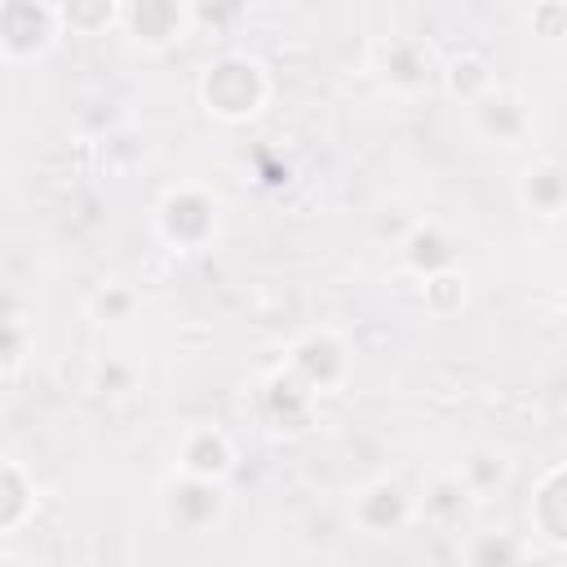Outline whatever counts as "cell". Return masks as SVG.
Instances as JSON below:
<instances>
[{
  "label": "cell",
  "mask_w": 567,
  "mask_h": 567,
  "mask_svg": "<svg viewBox=\"0 0 567 567\" xmlns=\"http://www.w3.org/2000/svg\"><path fill=\"white\" fill-rule=\"evenodd\" d=\"M523 199L536 208V213H558L567 204V173L558 164H540L523 177Z\"/></svg>",
  "instance_id": "8fae6325"
},
{
  "label": "cell",
  "mask_w": 567,
  "mask_h": 567,
  "mask_svg": "<svg viewBox=\"0 0 567 567\" xmlns=\"http://www.w3.org/2000/svg\"><path fill=\"white\" fill-rule=\"evenodd\" d=\"M470 483L465 478H439L434 487H430V496H425V505L434 509V514H461L465 505H470Z\"/></svg>",
  "instance_id": "5bb4252c"
},
{
  "label": "cell",
  "mask_w": 567,
  "mask_h": 567,
  "mask_svg": "<svg viewBox=\"0 0 567 567\" xmlns=\"http://www.w3.org/2000/svg\"><path fill=\"white\" fill-rule=\"evenodd\" d=\"M447 84H452L456 97H465V102L478 106V102L492 93V71H487V62H478V58H461V62H452V71H447Z\"/></svg>",
  "instance_id": "4fadbf2b"
},
{
  "label": "cell",
  "mask_w": 567,
  "mask_h": 567,
  "mask_svg": "<svg viewBox=\"0 0 567 567\" xmlns=\"http://www.w3.org/2000/svg\"><path fill=\"white\" fill-rule=\"evenodd\" d=\"M159 226L173 244H199L213 230V204L199 190H173L159 208Z\"/></svg>",
  "instance_id": "5b68a950"
},
{
  "label": "cell",
  "mask_w": 567,
  "mask_h": 567,
  "mask_svg": "<svg viewBox=\"0 0 567 567\" xmlns=\"http://www.w3.org/2000/svg\"><path fill=\"white\" fill-rule=\"evenodd\" d=\"M93 306H97L102 315H111V319H124V315L133 310V297H128L124 288H115V284H111L106 292H97V301H93Z\"/></svg>",
  "instance_id": "2e32d148"
},
{
  "label": "cell",
  "mask_w": 567,
  "mask_h": 567,
  "mask_svg": "<svg viewBox=\"0 0 567 567\" xmlns=\"http://www.w3.org/2000/svg\"><path fill=\"white\" fill-rule=\"evenodd\" d=\"M474 124H478V133L483 137H492V142H501V146H518L523 137H527V111L514 102V97H505V93H487L478 106H474Z\"/></svg>",
  "instance_id": "8992f818"
},
{
  "label": "cell",
  "mask_w": 567,
  "mask_h": 567,
  "mask_svg": "<svg viewBox=\"0 0 567 567\" xmlns=\"http://www.w3.org/2000/svg\"><path fill=\"white\" fill-rule=\"evenodd\" d=\"M182 470L190 478L217 483L230 470V443H226V434L221 430H190L182 439Z\"/></svg>",
  "instance_id": "52a82bcc"
},
{
  "label": "cell",
  "mask_w": 567,
  "mask_h": 567,
  "mask_svg": "<svg viewBox=\"0 0 567 567\" xmlns=\"http://www.w3.org/2000/svg\"><path fill=\"white\" fill-rule=\"evenodd\" d=\"M4 527H18V518H22V474H18V465H4Z\"/></svg>",
  "instance_id": "9a60e30c"
},
{
  "label": "cell",
  "mask_w": 567,
  "mask_h": 567,
  "mask_svg": "<svg viewBox=\"0 0 567 567\" xmlns=\"http://www.w3.org/2000/svg\"><path fill=\"white\" fill-rule=\"evenodd\" d=\"M408 514H412V501H408L403 487L390 483V478H381V483H372V487H363V492L354 496V518H359V527H368L372 536H385V532L403 527Z\"/></svg>",
  "instance_id": "277c9868"
},
{
  "label": "cell",
  "mask_w": 567,
  "mask_h": 567,
  "mask_svg": "<svg viewBox=\"0 0 567 567\" xmlns=\"http://www.w3.org/2000/svg\"><path fill=\"white\" fill-rule=\"evenodd\" d=\"M261 97H266V75L248 58H221L204 75V102H208V111H217L226 120L252 115L261 106Z\"/></svg>",
  "instance_id": "6da1fadb"
},
{
  "label": "cell",
  "mask_w": 567,
  "mask_h": 567,
  "mask_svg": "<svg viewBox=\"0 0 567 567\" xmlns=\"http://www.w3.org/2000/svg\"><path fill=\"white\" fill-rule=\"evenodd\" d=\"M403 257H408V266H412L416 275H425V279L447 275V270H452V261H456L452 244H447L434 226H412V235L403 239Z\"/></svg>",
  "instance_id": "9c48e42d"
},
{
  "label": "cell",
  "mask_w": 567,
  "mask_h": 567,
  "mask_svg": "<svg viewBox=\"0 0 567 567\" xmlns=\"http://www.w3.org/2000/svg\"><path fill=\"white\" fill-rule=\"evenodd\" d=\"M381 71H385V80H390L394 89H403V93L425 89V84H430V49H421V44H412V40H399V44H390V49L381 53Z\"/></svg>",
  "instance_id": "30bf717a"
},
{
  "label": "cell",
  "mask_w": 567,
  "mask_h": 567,
  "mask_svg": "<svg viewBox=\"0 0 567 567\" xmlns=\"http://www.w3.org/2000/svg\"><path fill=\"white\" fill-rule=\"evenodd\" d=\"M221 487L217 483H208V478H182V483H173V492H168V518L177 523V527H186V532H204L208 523H217L221 518Z\"/></svg>",
  "instance_id": "3957f363"
},
{
  "label": "cell",
  "mask_w": 567,
  "mask_h": 567,
  "mask_svg": "<svg viewBox=\"0 0 567 567\" xmlns=\"http://www.w3.org/2000/svg\"><path fill=\"white\" fill-rule=\"evenodd\" d=\"M465 563L470 567H523V545L509 532H483L470 540Z\"/></svg>",
  "instance_id": "7c38bea8"
},
{
  "label": "cell",
  "mask_w": 567,
  "mask_h": 567,
  "mask_svg": "<svg viewBox=\"0 0 567 567\" xmlns=\"http://www.w3.org/2000/svg\"><path fill=\"white\" fill-rule=\"evenodd\" d=\"M292 372L310 385V390H323V385H337L346 377V346L332 337V332H310L292 346Z\"/></svg>",
  "instance_id": "7a4b0ae2"
},
{
  "label": "cell",
  "mask_w": 567,
  "mask_h": 567,
  "mask_svg": "<svg viewBox=\"0 0 567 567\" xmlns=\"http://www.w3.org/2000/svg\"><path fill=\"white\" fill-rule=\"evenodd\" d=\"M4 567H27V563H18V558H4Z\"/></svg>",
  "instance_id": "e0dca14e"
},
{
  "label": "cell",
  "mask_w": 567,
  "mask_h": 567,
  "mask_svg": "<svg viewBox=\"0 0 567 567\" xmlns=\"http://www.w3.org/2000/svg\"><path fill=\"white\" fill-rule=\"evenodd\" d=\"M195 13L182 9V4H142V9H124V22L133 27L137 40L146 44H164V40H177L186 31Z\"/></svg>",
  "instance_id": "ba28073f"
}]
</instances>
